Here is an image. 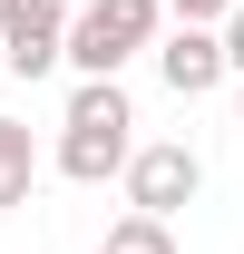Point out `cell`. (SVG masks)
Segmentation results:
<instances>
[{
	"instance_id": "6da1fadb",
	"label": "cell",
	"mask_w": 244,
	"mask_h": 254,
	"mask_svg": "<svg viewBox=\"0 0 244 254\" xmlns=\"http://www.w3.org/2000/svg\"><path fill=\"white\" fill-rule=\"evenodd\" d=\"M127 157H137V108H127V88L118 78H78L49 166H59L68 186H108V176H127Z\"/></svg>"
},
{
	"instance_id": "7a4b0ae2",
	"label": "cell",
	"mask_w": 244,
	"mask_h": 254,
	"mask_svg": "<svg viewBox=\"0 0 244 254\" xmlns=\"http://www.w3.org/2000/svg\"><path fill=\"white\" fill-rule=\"evenodd\" d=\"M166 39V0H78L68 20V68L78 78H118L137 49Z\"/></svg>"
},
{
	"instance_id": "3957f363",
	"label": "cell",
	"mask_w": 244,
	"mask_h": 254,
	"mask_svg": "<svg viewBox=\"0 0 244 254\" xmlns=\"http://www.w3.org/2000/svg\"><path fill=\"white\" fill-rule=\"evenodd\" d=\"M118 186H127V205H137V215H185V205H195V186H205V157H195L185 137H147V147L127 157Z\"/></svg>"
},
{
	"instance_id": "277c9868",
	"label": "cell",
	"mask_w": 244,
	"mask_h": 254,
	"mask_svg": "<svg viewBox=\"0 0 244 254\" xmlns=\"http://www.w3.org/2000/svg\"><path fill=\"white\" fill-rule=\"evenodd\" d=\"M68 20H78V0H0V59H10V78H49L68 59Z\"/></svg>"
},
{
	"instance_id": "5b68a950",
	"label": "cell",
	"mask_w": 244,
	"mask_h": 254,
	"mask_svg": "<svg viewBox=\"0 0 244 254\" xmlns=\"http://www.w3.org/2000/svg\"><path fill=\"white\" fill-rule=\"evenodd\" d=\"M156 78H166L176 98H215L225 78H235L225 30H215V20H166V39H156Z\"/></svg>"
},
{
	"instance_id": "8992f818",
	"label": "cell",
	"mask_w": 244,
	"mask_h": 254,
	"mask_svg": "<svg viewBox=\"0 0 244 254\" xmlns=\"http://www.w3.org/2000/svg\"><path fill=\"white\" fill-rule=\"evenodd\" d=\"M30 186H39V147H30V127H20V118H0V215L30 205Z\"/></svg>"
},
{
	"instance_id": "52a82bcc",
	"label": "cell",
	"mask_w": 244,
	"mask_h": 254,
	"mask_svg": "<svg viewBox=\"0 0 244 254\" xmlns=\"http://www.w3.org/2000/svg\"><path fill=\"white\" fill-rule=\"evenodd\" d=\"M98 254H176V215H137V205H127Z\"/></svg>"
},
{
	"instance_id": "ba28073f",
	"label": "cell",
	"mask_w": 244,
	"mask_h": 254,
	"mask_svg": "<svg viewBox=\"0 0 244 254\" xmlns=\"http://www.w3.org/2000/svg\"><path fill=\"white\" fill-rule=\"evenodd\" d=\"M225 10L235 0H166V20H215V30H225Z\"/></svg>"
},
{
	"instance_id": "9c48e42d",
	"label": "cell",
	"mask_w": 244,
	"mask_h": 254,
	"mask_svg": "<svg viewBox=\"0 0 244 254\" xmlns=\"http://www.w3.org/2000/svg\"><path fill=\"white\" fill-rule=\"evenodd\" d=\"M225 59H235V78H244V0L225 10Z\"/></svg>"
},
{
	"instance_id": "30bf717a",
	"label": "cell",
	"mask_w": 244,
	"mask_h": 254,
	"mask_svg": "<svg viewBox=\"0 0 244 254\" xmlns=\"http://www.w3.org/2000/svg\"><path fill=\"white\" fill-rule=\"evenodd\" d=\"M235 127H244V88H235Z\"/></svg>"
}]
</instances>
